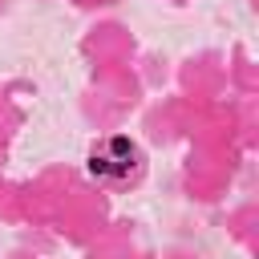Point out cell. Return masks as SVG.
Segmentation results:
<instances>
[{
	"mask_svg": "<svg viewBox=\"0 0 259 259\" xmlns=\"http://www.w3.org/2000/svg\"><path fill=\"white\" fill-rule=\"evenodd\" d=\"M89 174L105 186H125V182H138L146 158L138 150V142L130 138H101L93 150H89Z\"/></svg>",
	"mask_w": 259,
	"mask_h": 259,
	"instance_id": "1",
	"label": "cell"
}]
</instances>
